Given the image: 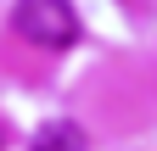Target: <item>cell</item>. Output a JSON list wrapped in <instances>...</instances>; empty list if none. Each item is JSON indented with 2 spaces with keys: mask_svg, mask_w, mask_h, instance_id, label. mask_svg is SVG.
Returning a JSON list of instances; mask_svg holds the SVG:
<instances>
[{
  "mask_svg": "<svg viewBox=\"0 0 157 151\" xmlns=\"http://www.w3.org/2000/svg\"><path fill=\"white\" fill-rule=\"evenodd\" d=\"M28 151H84V129L78 123H45Z\"/></svg>",
  "mask_w": 157,
  "mask_h": 151,
  "instance_id": "7a4b0ae2",
  "label": "cell"
},
{
  "mask_svg": "<svg viewBox=\"0 0 157 151\" xmlns=\"http://www.w3.org/2000/svg\"><path fill=\"white\" fill-rule=\"evenodd\" d=\"M11 23H17V34H23L28 45H39V50H67V45L78 39V11L67 6V0H17Z\"/></svg>",
  "mask_w": 157,
  "mask_h": 151,
  "instance_id": "6da1fadb",
  "label": "cell"
}]
</instances>
